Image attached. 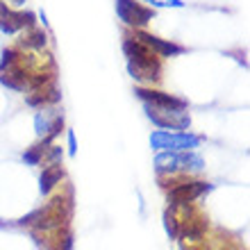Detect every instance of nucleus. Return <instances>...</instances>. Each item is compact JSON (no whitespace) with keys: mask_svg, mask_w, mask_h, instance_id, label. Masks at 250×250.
Masks as SVG:
<instances>
[{"mask_svg":"<svg viewBox=\"0 0 250 250\" xmlns=\"http://www.w3.org/2000/svg\"><path fill=\"white\" fill-rule=\"evenodd\" d=\"M123 50L127 55V71L137 82H157L162 66L155 60L148 46H144L139 39H127L123 43Z\"/></svg>","mask_w":250,"mask_h":250,"instance_id":"obj_1","label":"nucleus"},{"mask_svg":"<svg viewBox=\"0 0 250 250\" xmlns=\"http://www.w3.org/2000/svg\"><path fill=\"white\" fill-rule=\"evenodd\" d=\"M155 168L159 173H200L205 162L193 152H159L155 157Z\"/></svg>","mask_w":250,"mask_h":250,"instance_id":"obj_2","label":"nucleus"},{"mask_svg":"<svg viewBox=\"0 0 250 250\" xmlns=\"http://www.w3.org/2000/svg\"><path fill=\"white\" fill-rule=\"evenodd\" d=\"M150 146L155 150H166V152H187L200 146V137L189 134V132H166L157 130L150 134Z\"/></svg>","mask_w":250,"mask_h":250,"instance_id":"obj_3","label":"nucleus"},{"mask_svg":"<svg viewBox=\"0 0 250 250\" xmlns=\"http://www.w3.org/2000/svg\"><path fill=\"white\" fill-rule=\"evenodd\" d=\"M146 114L152 123L162 127V130H182L191 125V116L185 109H175V107H155L146 103Z\"/></svg>","mask_w":250,"mask_h":250,"instance_id":"obj_4","label":"nucleus"},{"mask_svg":"<svg viewBox=\"0 0 250 250\" xmlns=\"http://www.w3.org/2000/svg\"><path fill=\"white\" fill-rule=\"evenodd\" d=\"M116 14L125 25L144 27L152 19V9L139 5L137 0H116Z\"/></svg>","mask_w":250,"mask_h":250,"instance_id":"obj_5","label":"nucleus"},{"mask_svg":"<svg viewBox=\"0 0 250 250\" xmlns=\"http://www.w3.org/2000/svg\"><path fill=\"white\" fill-rule=\"evenodd\" d=\"M211 187L207 182H180V185H173L171 187V193H168V203H171V209L173 207H182V205H189L191 200H196L209 191Z\"/></svg>","mask_w":250,"mask_h":250,"instance_id":"obj_6","label":"nucleus"},{"mask_svg":"<svg viewBox=\"0 0 250 250\" xmlns=\"http://www.w3.org/2000/svg\"><path fill=\"white\" fill-rule=\"evenodd\" d=\"M141 100H146L148 105L155 107H175V109H187V100L175 98L171 93H162V91H152V89H137L134 91Z\"/></svg>","mask_w":250,"mask_h":250,"instance_id":"obj_7","label":"nucleus"},{"mask_svg":"<svg viewBox=\"0 0 250 250\" xmlns=\"http://www.w3.org/2000/svg\"><path fill=\"white\" fill-rule=\"evenodd\" d=\"M134 39H139L144 46H148L152 53L162 55V57H173V55H182V53H185V48H182V46H175V43H171V41H164V39H159V37L148 34V32H139Z\"/></svg>","mask_w":250,"mask_h":250,"instance_id":"obj_8","label":"nucleus"},{"mask_svg":"<svg viewBox=\"0 0 250 250\" xmlns=\"http://www.w3.org/2000/svg\"><path fill=\"white\" fill-rule=\"evenodd\" d=\"M62 180H64V168L62 166L53 164V166H48V168H43V173H41V178H39L41 193H50Z\"/></svg>","mask_w":250,"mask_h":250,"instance_id":"obj_9","label":"nucleus"},{"mask_svg":"<svg viewBox=\"0 0 250 250\" xmlns=\"http://www.w3.org/2000/svg\"><path fill=\"white\" fill-rule=\"evenodd\" d=\"M0 82L5 86H9V89H14V91H23V89H25V82H27L25 71L12 66V68H7L5 75H0Z\"/></svg>","mask_w":250,"mask_h":250,"instance_id":"obj_10","label":"nucleus"},{"mask_svg":"<svg viewBox=\"0 0 250 250\" xmlns=\"http://www.w3.org/2000/svg\"><path fill=\"white\" fill-rule=\"evenodd\" d=\"M55 116L57 114H50V112H39L37 114V119H34V130L39 137H46L48 132H50V125H53Z\"/></svg>","mask_w":250,"mask_h":250,"instance_id":"obj_11","label":"nucleus"},{"mask_svg":"<svg viewBox=\"0 0 250 250\" xmlns=\"http://www.w3.org/2000/svg\"><path fill=\"white\" fill-rule=\"evenodd\" d=\"M46 144H39V146H32L30 150L23 152V162H25L27 166H39L41 159H43V155H46Z\"/></svg>","mask_w":250,"mask_h":250,"instance_id":"obj_12","label":"nucleus"},{"mask_svg":"<svg viewBox=\"0 0 250 250\" xmlns=\"http://www.w3.org/2000/svg\"><path fill=\"white\" fill-rule=\"evenodd\" d=\"M164 228H166V234L171 239L180 237V223H178V218H175V214H173V209L164 211Z\"/></svg>","mask_w":250,"mask_h":250,"instance_id":"obj_13","label":"nucleus"},{"mask_svg":"<svg viewBox=\"0 0 250 250\" xmlns=\"http://www.w3.org/2000/svg\"><path fill=\"white\" fill-rule=\"evenodd\" d=\"M25 46H30V48H43V46H46V32H43V30H34V32L25 39Z\"/></svg>","mask_w":250,"mask_h":250,"instance_id":"obj_14","label":"nucleus"},{"mask_svg":"<svg viewBox=\"0 0 250 250\" xmlns=\"http://www.w3.org/2000/svg\"><path fill=\"white\" fill-rule=\"evenodd\" d=\"M16 62H19V55L14 53V50H2V60H0V71L5 73L7 68L16 66Z\"/></svg>","mask_w":250,"mask_h":250,"instance_id":"obj_15","label":"nucleus"},{"mask_svg":"<svg viewBox=\"0 0 250 250\" xmlns=\"http://www.w3.org/2000/svg\"><path fill=\"white\" fill-rule=\"evenodd\" d=\"M148 5L152 7H182L185 2H180V0H146Z\"/></svg>","mask_w":250,"mask_h":250,"instance_id":"obj_16","label":"nucleus"},{"mask_svg":"<svg viewBox=\"0 0 250 250\" xmlns=\"http://www.w3.org/2000/svg\"><path fill=\"white\" fill-rule=\"evenodd\" d=\"M62 157H64V150H62L60 146H53V150L48 152V159L55 164V162H57V159H62Z\"/></svg>","mask_w":250,"mask_h":250,"instance_id":"obj_17","label":"nucleus"},{"mask_svg":"<svg viewBox=\"0 0 250 250\" xmlns=\"http://www.w3.org/2000/svg\"><path fill=\"white\" fill-rule=\"evenodd\" d=\"M68 152H71V155L78 152V144H75V134H73V132H68Z\"/></svg>","mask_w":250,"mask_h":250,"instance_id":"obj_18","label":"nucleus"},{"mask_svg":"<svg viewBox=\"0 0 250 250\" xmlns=\"http://www.w3.org/2000/svg\"><path fill=\"white\" fill-rule=\"evenodd\" d=\"M0 30H2L5 34H14V32H16V30H14V27L9 25V23H7L5 19H2V16H0Z\"/></svg>","mask_w":250,"mask_h":250,"instance_id":"obj_19","label":"nucleus"},{"mask_svg":"<svg viewBox=\"0 0 250 250\" xmlns=\"http://www.w3.org/2000/svg\"><path fill=\"white\" fill-rule=\"evenodd\" d=\"M71 248H73V239L64 237V248H60V250H71Z\"/></svg>","mask_w":250,"mask_h":250,"instance_id":"obj_20","label":"nucleus"},{"mask_svg":"<svg viewBox=\"0 0 250 250\" xmlns=\"http://www.w3.org/2000/svg\"><path fill=\"white\" fill-rule=\"evenodd\" d=\"M14 2H16V5H23V2H25V0H14Z\"/></svg>","mask_w":250,"mask_h":250,"instance_id":"obj_21","label":"nucleus"}]
</instances>
